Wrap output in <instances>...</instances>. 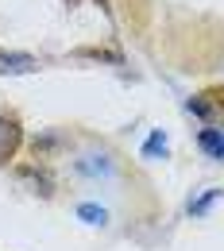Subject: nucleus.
Returning <instances> with one entry per match:
<instances>
[{
    "mask_svg": "<svg viewBox=\"0 0 224 251\" xmlns=\"http://www.w3.org/2000/svg\"><path fill=\"white\" fill-rule=\"evenodd\" d=\"M197 147H201L209 158L224 162V131H221V127H205V131L197 135Z\"/></svg>",
    "mask_w": 224,
    "mask_h": 251,
    "instance_id": "nucleus-2",
    "label": "nucleus"
},
{
    "mask_svg": "<svg viewBox=\"0 0 224 251\" xmlns=\"http://www.w3.org/2000/svg\"><path fill=\"white\" fill-rule=\"evenodd\" d=\"M20 139H24L20 120H16V116H8V112H0V162L16 158V151H20Z\"/></svg>",
    "mask_w": 224,
    "mask_h": 251,
    "instance_id": "nucleus-1",
    "label": "nucleus"
},
{
    "mask_svg": "<svg viewBox=\"0 0 224 251\" xmlns=\"http://www.w3.org/2000/svg\"><path fill=\"white\" fill-rule=\"evenodd\" d=\"M77 217L89 220V224H104V209H97V205H77Z\"/></svg>",
    "mask_w": 224,
    "mask_h": 251,
    "instance_id": "nucleus-5",
    "label": "nucleus"
},
{
    "mask_svg": "<svg viewBox=\"0 0 224 251\" xmlns=\"http://www.w3.org/2000/svg\"><path fill=\"white\" fill-rule=\"evenodd\" d=\"M217 197H221V189H209L205 197H197V201H190V213H193V217H205V213H209V205H213Z\"/></svg>",
    "mask_w": 224,
    "mask_h": 251,
    "instance_id": "nucleus-4",
    "label": "nucleus"
},
{
    "mask_svg": "<svg viewBox=\"0 0 224 251\" xmlns=\"http://www.w3.org/2000/svg\"><path fill=\"white\" fill-rule=\"evenodd\" d=\"M166 155V135H162V131H155V135H151V139H147V147H143V155Z\"/></svg>",
    "mask_w": 224,
    "mask_h": 251,
    "instance_id": "nucleus-6",
    "label": "nucleus"
},
{
    "mask_svg": "<svg viewBox=\"0 0 224 251\" xmlns=\"http://www.w3.org/2000/svg\"><path fill=\"white\" fill-rule=\"evenodd\" d=\"M0 70H35V58H27V54H4L0 50Z\"/></svg>",
    "mask_w": 224,
    "mask_h": 251,
    "instance_id": "nucleus-3",
    "label": "nucleus"
}]
</instances>
